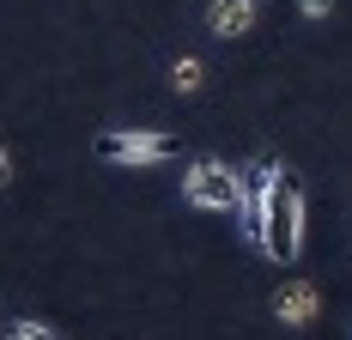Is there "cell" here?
<instances>
[{
    "label": "cell",
    "instance_id": "cell-1",
    "mask_svg": "<svg viewBox=\"0 0 352 340\" xmlns=\"http://www.w3.org/2000/svg\"><path fill=\"white\" fill-rule=\"evenodd\" d=\"M267 262H280L292 268L298 255H304V182L280 164L274 176V189H267V219H261V243H255Z\"/></svg>",
    "mask_w": 352,
    "mask_h": 340
},
{
    "label": "cell",
    "instance_id": "cell-2",
    "mask_svg": "<svg viewBox=\"0 0 352 340\" xmlns=\"http://www.w3.org/2000/svg\"><path fill=\"white\" fill-rule=\"evenodd\" d=\"M182 201L201 213H237L243 206V170H231L225 158H195L182 170Z\"/></svg>",
    "mask_w": 352,
    "mask_h": 340
},
{
    "label": "cell",
    "instance_id": "cell-3",
    "mask_svg": "<svg viewBox=\"0 0 352 340\" xmlns=\"http://www.w3.org/2000/svg\"><path fill=\"white\" fill-rule=\"evenodd\" d=\"M91 152L104 164H170V158H182V140L158 134V128H104L91 140Z\"/></svg>",
    "mask_w": 352,
    "mask_h": 340
},
{
    "label": "cell",
    "instance_id": "cell-4",
    "mask_svg": "<svg viewBox=\"0 0 352 340\" xmlns=\"http://www.w3.org/2000/svg\"><path fill=\"white\" fill-rule=\"evenodd\" d=\"M280 176V158H255L243 170V206H237V231L249 243H261V219H267V189Z\"/></svg>",
    "mask_w": 352,
    "mask_h": 340
},
{
    "label": "cell",
    "instance_id": "cell-5",
    "mask_svg": "<svg viewBox=\"0 0 352 340\" xmlns=\"http://www.w3.org/2000/svg\"><path fill=\"white\" fill-rule=\"evenodd\" d=\"M255 12H261V0H212L207 6V31L212 36H249L255 31Z\"/></svg>",
    "mask_w": 352,
    "mask_h": 340
},
{
    "label": "cell",
    "instance_id": "cell-6",
    "mask_svg": "<svg viewBox=\"0 0 352 340\" xmlns=\"http://www.w3.org/2000/svg\"><path fill=\"white\" fill-rule=\"evenodd\" d=\"M274 316H280L285 328L316 322V286H310V279H285L280 292H274Z\"/></svg>",
    "mask_w": 352,
    "mask_h": 340
},
{
    "label": "cell",
    "instance_id": "cell-7",
    "mask_svg": "<svg viewBox=\"0 0 352 340\" xmlns=\"http://www.w3.org/2000/svg\"><path fill=\"white\" fill-rule=\"evenodd\" d=\"M170 85L182 92V98H188V92H201V85H207V67H201L195 55H182V61L170 67Z\"/></svg>",
    "mask_w": 352,
    "mask_h": 340
},
{
    "label": "cell",
    "instance_id": "cell-8",
    "mask_svg": "<svg viewBox=\"0 0 352 340\" xmlns=\"http://www.w3.org/2000/svg\"><path fill=\"white\" fill-rule=\"evenodd\" d=\"M6 340H61L49 322H36V316H19V322H6Z\"/></svg>",
    "mask_w": 352,
    "mask_h": 340
},
{
    "label": "cell",
    "instance_id": "cell-9",
    "mask_svg": "<svg viewBox=\"0 0 352 340\" xmlns=\"http://www.w3.org/2000/svg\"><path fill=\"white\" fill-rule=\"evenodd\" d=\"M298 12H304V19H328V12H334V0H298Z\"/></svg>",
    "mask_w": 352,
    "mask_h": 340
},
{
    "label": "cell",
    "instance_id": "cell-10",
    "mask_svg": "<svg viewBox=\"0 0 352 340\" xmlns=\"http://www.w3.org/2000/svg\"><path fill=\"white\" fill-rule=\"evenodd\" d=\"M6 182H12V152L0 146V189H6Z\"/></svg>",
    "mask_w": 352,
    "mask_h": 340
}]
</instances>
